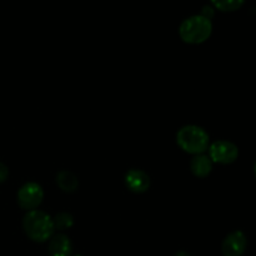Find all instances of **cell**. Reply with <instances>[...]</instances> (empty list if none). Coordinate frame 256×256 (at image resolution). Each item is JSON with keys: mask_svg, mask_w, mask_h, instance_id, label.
I'll use <instances>...</instances> for the list:
<instances>
[{"mask_svg": "<svg viewBox=\"0 0 256 256\" xmlns=\"http://www.w3.org/2000/svg\"><path fill=\"white\" fill-rule=\"evenodd\" d=\"M8 176H9V169H8L6 165L0 162V184L4 182L8 179Z\"/></svg>", "mask_w": 256, "mask_h": 256, "instance_id": "4fadbf2b", "label": "cell"}, {"mask_svg": "<svg viewBox=\"0 0 256 256\" xmlns=\"http://www.w3.org/2000/svg\"><path fill=\"white\" fill-rule=\"evenodd\" d=\"M174 256H190V255L185 252H176Z\"/></svg>", "mask_w": 256, "mask_h": 256, "instance_id": "9a60e30c", "label": "cell"}, {"mask_svg": "<svg viewBox=\"0 0 256 256\" xmlns=\"http://www.w3.org/2000/svg\"><path fill=\"white\" fill-rule=\"evenodd\" d=\"M212 5L220 12H236L244 5L242 0H224V2H212Z\"/></svg>", "mask_w": 256, "mask_h": 256, "instance_id": "7c38bea8", "label": "cell"}, {"mask_svg": "<svg viewBox=\"0 0 256 256\" xmlns=\"http://www.w3.org/2000/svg\"><path fill=\"white\" fill-rule=\"evenodd\" d=\"M200 15H202L204 18H206V19H212V16H214V9H212V6H204L202 8V12Z\"/></svg>", "mask_w": 256, "mask_h": 256, "instance_id": "5bb4252c", "label": "cell"}, {"mask_svg": "<svg viewBox=\"0 0 256 256\" xmlns=\"http://www.w3.org/2000/svg\"><path fill=\"white\" fill-rule=\"evenodd\" d=\"M254 172H255V176H256V162H255V165H254Z\"/></svg>", "mask_w": 256, "mask_h": 256, "instance_id": "2e32d148", "label": "cell"}, {"mask_svg": "<svg viewBox=\"0 0 256 256\" xmlns=\"http://www.w3.org/2000/svg\"><path fill=\"white\" fill-rule=\"evenodd\" d=\"M56 184L62 192H74L79 186V182L75 174L68 170H62L56 175Z\"/></svg>", "mask_w": 256, "mask_h": 256, "instance_id": "30bf717a", "label": "cell"}, {"mask_svg": "<svg viewBox=\"0 0 256 256\" xmlns=\"http://www.w3.org/2000/svg\"><path fill=\"white\" fill-rule=\"evenodd\" d=\"M190 169L192 174L198 178H206L212 170V162L208 155H195L190 162Z\"/></svg>", "mask_w": 256, "mask_h": 256, "instance_id": "9c48e42d", "label": "cell"}, {"mask_svg": "<svg viewBox=\"0 0 256 256\" xmlns=\"http://www.w3.org/2000/svg\"><path fill=\"white\" fill-rule=\"evenodd\" d=\"M248 246L246 236L242 232H232L228 235L222 244V252L224 256H242Z\"/></svg>", "mask_w": 256, "mask_h": 256, "instance_id": "8992f818", "label": "cell"}, {"mask_svg": "<svg viewBox=\"0 0 256 256\" xmlns=\"http://www.w3.org/2000/svg\"><path fill=\"white\" fill-rule=\"evenodd\" d=\"M72 250V242L64 234H58L52 238L49 242L50 256H70Z\"/></svg>", "mask_w": 256, "mask_h": 256, "instance_id": "ba28073f", "label": "cell"}, {"mask_svg": "<svg viewBox=\"0 0 256 256\" xmlns=\"http://www.w3.org/2000/svg\"><path fill=\"white\" fill-rule=\"evenodd\" d=\"M22 228L29 239L35 242H45L54 234L52 218L40 210H32L25 214Z\"/></svg>", "mask_w": 256, "mask_h": 256, "instance_id": "6da1fadb", "label": "cell"}, {"mask_svg": "<svg viewBox=\"0 0 256 256\" xmlns=\"http://www.w3.org/2000/svg\"><path fill=\"white\" fill-rule=\"evenodd\" d=\"M212 32V20L206 19L202 15H194L182 22L179 28V34L182 42L188 44H202L206 42Z\"/></svg>", "mask_w": 256, "mask_h": 256, "instance_id": "3957f363", "label": "cell"}, {"mask_svg": "<svg viewBox=\"0 0 256 256\" xmlns=\"http://www.w3.org/2000/svg\"><path fill=\"white\" fill-rule=\"evenodd\" d=\"M76 256H82V255H76Z\"/></svg>", "mask_w": 256, "mask_h": 256, "instance_id": "e0dca14e", "label": "cell"}, {"mask_svg": "<svg viewBox=\"0 0 256 256\" xmlns=\"http://www.w3.org/2000/svg\"><path fill=\"white\" fill-rule=\"evenodd\" d=\"M176 142L185 152L192 155L204 154L210 146L208 132L196 125L182 126L176 134Z\"/></svg>", "mask_w": 256, "mask_h": 256, "instance_id": "7a4b0ae2", "label": "cell"}, {"mask_svg": "<svg viewBox=\"0 0 256 256\" xmlns=\"http://www.w3.org/2000/svg\"><path fill=\"white\" fill-rule=\"evenodd\" d=\"M52 224H54L55 230H66L72 226L74 224V219L68 212H60L56 216L52 218Z\"/></svg>", "mask_w": 256, "mask_h": 256, "instance_id": "8fae6325", "label": "cell"}, {"mask_svg": "<svg viewBox=\"0 0 256 256\" xmlns=\"http://www.w3.org/2000/svg\"><path fill=\"white\" fill-rule=\"evenodd\" d=\"M209 158L212 162L228 165L232 164L239 156L236 145L228 140H218L209 146Z\"/></svg>", "mask_w": 256, "mask_h": 256, "instance_id": "277c9868", "label": "cell"}, {"mask_svg": "<svg viewBox=\"0 0 256 256\" xmlns=\"http://www.w3.org/2000/svg\"><path fill=\"white\" fill-rule=\"evenodd\" d=\"M125 184L130 192L135 194H142L150 188V178L142 170L132 169L125 175Z\"/></svg>", "mask_w": 256, "mask_h": 256, "instance_id": "52a82bcc", "label": "cell"}, {"mask_svg": "<svg viewBox=\"0 0 256 256\" xmlns=\"http://www.w3.org/2000/svg\"><path fill=\"white\" fill-rule=\"evenodd\" d=\"M18 204L25 210H35L44 199L42 188L36 182H26L18 192Z\"/></svg>", "mask_w": 256, "mask_h": 256, "instance_id": "5b68a950", "label": "cell"}]
</instances>
